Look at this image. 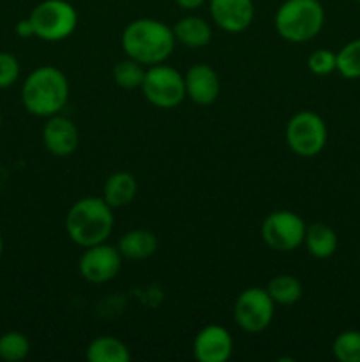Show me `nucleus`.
I'll list each match as a JSON object with an SVG mask.
<instances>
[{
    "mask_svg": "<svg viewBox=\"0 0 360 362\" xmlns=\"http://www.w3.org/2000/svg\"><path fill=\"white\" fill-rule=\"evenodd\" d=\"M88 362H129L131 352L115 336H97L87 346Z\"/></svg>",
    "mask_w": 360,
    "mask_h": 362,
    "instance_id": "nucleus-19",
    "label": "nucleus"
},
{
    "mask_svg": "<svg viewBox=\"0 0 360 362\" xmlns=\"http://www.w3.org/2000/svg\"><path fill=\"white\" fill-rule=\"evenodd\" d=\"M332 354L339 362H360V331H344L332 343Z\"/></svg>",
    "mask_w": 360,
    "mask_h": 362,
    "instance_id": "nucleus-24",
    "label": "nucleus"
},
{
    "mask_svg": "<svg viewBox=\"0 0 360 362\" xmlns=\"http://www.w3.org/2000/svg\"><path fill=\"white\" fill-rule=\"evenodd\" d=\"M275 303L268 296L267 288L251 286L240 292L233 306V318L244 332L258 334L263 332L274 320Z\"/></svg>",
    "mask_w": 360,
    "mask_h": 362,
    "instance_id": "nucleus-8",
    "label": "nucleus"
},
{
    "mask_svg": "<svg viewBox=\"0 0 360 362\" xmlns=\"http://www.w3.org/2000/svg\"><path fill=\"white\" fill-rule=\"evenodd\" d=\"M113 225V209L104 198L97 197H85L74 202L66 216L67 235L83 250L106 243L112 235Z\"/></svg>",
    "mask_w": 360,
    "mask_h": 362,
    "instance_id": "nucleus-3",
    "label": "nucleus"
},
{
    "mask_svg": "<svg viewBox=\"0 0 360 362\" xmlns=\"http://www.w3.org/2000/svg\"><path fill=\"white\" fill-rule=\"evenodd\" d=\"M304 244H306L311 257L318 258V260H325V258H330L337 251L339 239L332 226L325 225V223H313V225L307 226Z\"/></svg>",
    "mask_w": 360,
    "mask_h": 362,
    "instance_id": "nucleus-17",
    "label": "nucleus"
},
{
    "mask_svg": "<svg viewBox=\"0 0 360 362\" xmlns=\"http://www.w3.org/2000/svg\"><path fill=\"white\" fill-rule=\"evenodd\" d=\"M356 2H359V4H360V0H356Z\"/></svg>",
    "mask_w": 360,
    "mask_h": 362,
    "instance_id": "nucleus-31",
    "label": "nucleus"
},
{
    "mask_svg": "<svg viewBox=\"0 0 360 362\" xmlns=\"http://www.w3.org/2000/svg\"><path fill=\"white\" fill-rule=\"evenodd\" d=\"M145 73H147V69L143 67V64L127 57L126 60H120V62L113 67V80H115V83L119 85L120 88L133 90V88L141 87Z\"/></svg>",
    "mask_w": 360,
    "mask_h": 362,
    "instance_id": "nucleus-22",
    "label": "nucleus"
},
{
    "mask_svg": "<svg viewBox=\"0 0 360 362\" xmlns=\"http://www.w3.org/2000/svg\"><path fill=\"white\" fill-rule=\"evenodd\" d=\"M69 101V80L55 66H41L32 71L21 87V103L30 115H59Z\"/></svg>",
    "mask_w": 360,
    "mask_h": 362,
    "instance_id": "nucleus-1",
    "label": "nucleus"
},
{
    "mask_svg": "<svg viewBox=\"0 0 360 362\" xmlns=\"http://www.w3.org/2000/svg\"><path fill=\"white\" fill-rule=\"evenodd\" d=\"M173 28L152 18H138L122 32V48L129 59L143 66L162 64L175 49Z\"/></svg>",
    "mask_w": 360,
    "mask_h": 362,
    "instance_id": "nucleus-2",
    "label": "nucleus"
},
{
    "mask_svg": "<svg viewBox=\"0 0 360 362\" xmlns=\"http://www.w3.org/2000/svg\"><path fill=\"white\" fill-rule=\"evenodd\" d=\"M138 193V182L133 173L115 172L104 180L102 198L112 209H120L129 205Z\"/></svg>",
    "mask_w": 360,
    "mask_h": 362,
    "instance_id": "nucleus-15",
    "label": "nucleus"
},
{
    "mask_svg": "<svg viewBox=\"0 0 360 362\" xmlns=\"http://www.w3.org/2000/svg\"><path fill=\"white\" fill-rule=\"evenodd\" d=\"M122 258L119 247L109 246L106 243L95 244V246L85 247L80 264H78V271L85 281L92 285H104L116 278L122 269Z\"/></svg>",
    "mask_w": 360,
    "mask_h": 362,
    "instance_id": "nucleus-10",
    "label": "nucleus"
},
{
    "mask_svg": "<svg viewBox=\"0 0 360 362\" xmlns=\"http://www.w3.org/2000/svg\"><path fill=\"white\" fill-rule=\"evenodd\" d=\"M325 23L320 0H284L274 16L277 34L288 42H307L316 37Z\"/></svg>",
    "mask_w": 360,
    "mask_h": 362,
    "instance_id": "nucleus-4",
    "label": "nucleus"
},
{
    "mask_svg": "<svg viewBox=\"0 0 360 362\" xmlns=\"http://www.w3.org/2000/svg\"><path fill=\"white\" fill-rule=\"evenodd\" d=\"M193 354L198 362H226L233 354V338L222 325H207L196 334Z\"/></svg>",
    "mask_w": 360,
    "mask_h": 362,
    "instance_id": "nucleus-11",
    "label": "nucleus"
},
{
    "mask_svg": "<svg viewBox=\"0 0 360 362\" xmlns=\"http://www.w3.org/2000/svg\"><path fill=\"white\" fill-rule=\"evenodd\" d=\"M184 81H186V98L200 106L212 105L221 94L219 74L208 64L191 66L184 74Z\"/></svg>",
    "mask_w": 360,
    "mask_h": 362,
    "instance_id": "nucleus-14",
    "label": "nucleus"
},
{
    "mask_svg": "<svg viewBox=\"0 0 360 362\" xmlns=\"http://www.w3.org/2000/svg\"><path fill=\"white\" fill-rule=\"evenodd\" d=\"M267 292L272 297V300L279 306H292V304L299 303L302 299L304 288L302 283L295 276L279 274L268 281Z\"/></svg>",
    "mask_w": 360,
    "mask_h": 362,
    "instance_id": "nucleus-20",
    "label": "nucleus"
},
{
    "mask_svg": "<svg viewBox=\"0 0 360 362\" xmlns=\"http://www.w3.org/2000/svg\"><path fill=\"white\" fill-rule=\"evenodd\" d=\"M208 4L214 23L229 34L247 30L254 20L253 0H208Z\"/></svg>",
    "mask_w": 360,
    "mask_h": 362,
    "instance_id": "nucleus-12",
    "label": "nucleus"
},
{
    "mask_svg": "<svg viewBox=\"0 0 360 362\" xmlns=\"http://www.w3.org/2000/svg\"><path fill=\"white\" fill-rule=\"evenodd\" d=\"M173 34L176 41L187 48H203L210 42L212 27L201 16H186L176 21Z\"/></svg>",
    "mask_w": 360,
    "mask_h": 362,
    "instance_id": "nucleus-18",
    "label": "nucleus"
},
{
    "mask_svg": "<svg viewBox=\"0 0 360 362\" xmlns=\"http://www.w3.org/2000/svg\"><path fill=\"white\" fill-rule=\"evenodd\" d=\"M176 6H180L182 9H187V11H193V9H198V7L203 6L207 0H175Z\"/></svg>",
    "mask_w": 360,
    "mask_h": 362,
    "instance_id": "nucleus-28",
    "label": "nucleus"
},
{
    "mask_svg": "<svg viewBox=\"0 0 360 362\" xmlns=\"http://www.w3.org/2000/svg\"><path fill=\"white\" fill-rule=\"evenodd\" d=\"M42 141L49 154L56 158H67L76 152L80 145V133L73 120L67 117L53 115L48 117L42 127Z\"/></svg>",
    "mask_w": 360,
    "mask_h": 362,
    "instance_id": "nucleus-13",
    "label": "nucleus"
},
{
    "mask_svg": "<svg viewBox=\"0 0 360 362\" xmlns=\"http://www.w3.org/2000/svg\"><path fill=\"white\" fill-rule=\"evenodd\" d=\"M14 30H16V34L20 35V37H23V39L32 37V35H35L34 25H32L30 18H25V20L18 21L16 28H14Z\"/></svg>",
    "mask_w": 360,
    "mask_h": 362,
    "instance_id": "nucleus-27",
    "label": "nucleus"
},
{
    "mask_svg": "<svg viewBox=\"0 0 360 362\" xmlns=\"http://www.w3.org/2000/svg\"><path fill=\"white\" fill-rule=\"evenodd\" d=\"M307 67H309V71L313 74L327 76V74L335 71V53L327 48L316 49V52L311 53L309 59H307Z\"/></svg>",
    "mask_w": 360,
    "mask_h": 362,
    "instance_id": "nucleus-25",
    "label": "nucleus"
},
{
    "mask_svg": "<svg viewBox=\"0 0 360 362\" xmlns=\"http://www.w3.org/2000/svg\"><path fill=\"white\" fill-rule=\"evenodd\" d=\"M286 144L300 158H314L325 148L328 129L325 120L314 112H299L286 124Z\"/></svg>",
    "mask_w": 360,
    "mask_h": 362,
    "instance_id": "nucleus-6",
    "label": "nucleus"
},
{
    "mask_svg": "<svg viewBox=\"0 0 360 362\" xmlns=\"http://www.w3.org/2000/svg\"><path fill=\"white\" fill-rule=\"evenodd\" d=\"M20 78V62L13 53L0 52V88L14 85Z\"/></svg>",
    "mask_w": 360,
    "mask_h": 362,
    "instance_id": "nucleus-26",
    "label": "nucleus"
},
{
    "mask_svg": "<svg viewBox=\"0 0 360 362\" xmlns=\"http://www.w3.org/2000/svg\"><path fill=\"white\" fill-rule=\"evenodd\" d=\"M141 90L150 105L162 110L176 108L186 99V81L184 74L175 67L155 64L145 73Z\"/></svg>",
    "mask_w": 360,
    "mask_h": 362,
    "instance_id": "nucleus-7",
    "label": "nucleus"
},
{
    "mask_svg": "<svg viewBox=\"0 0 360 362\" xmlns=\"http://www.w3.org/2000/svg\"><path fill=\"white\" fill-rule=\"evenodd\" d=\"M307 225L292 211H275L265 218L261 225V239L270 250L289 253L304 244Z\"/></svg>",
    "mask_w": 360,
    "mask_h": 362,
    "instance_id": "nucleus-9",
    "label": "nucleus"
},
{
    "mask_svg": "<svg viewBox=\"0 0 360 362\" xmlns=\"http://www.w3.org/2000/svg\"><path fill=\"white\" fill-rule=\"evenodd\" d=\"M2 255H4V239L2 235H0V258H2Z\"/></svg>",
    "mask_w": 360,
    "mask_h": 362,
    "instance_id": "nucleus-29",
    "label": "nucleus"
},
{
    "mask_svg": "<svg viewBox=\"0 0 360 362\" xmlns=\"http://www.w3.org/2000/svg\"><path fill=\"white\" fill-rule=\"evenodd\" d=\"M30 354V341L23 332L9 331L0 336V359L20 362Z\"/></svg>",
    "mask_w": 360,
    "mask_h": 362,
    "instance_id": "nucleus-23",
    "label": "nucleus"
},
{
    "mask_svg": "<svg viewBox=\"0 0 360 362\" xmlns=\"http://www.w3.org/2000/svg\"><path fill=\"white\" fill-rule=\"evenodd\" d=\"M0 126H2V113H0Z\"/></svg>",
    "mask_w": 360,
    "mask_h": 362,
    "instance_id": "nucleus-30",
    "label": "nucleus"
},
{
    "mask_svg": "<svg viewBox=\"0 0 360 362\" xmlns=\"http://www.w3.org/2000/svg\"><path fill=\"white\" fill-rule=\"evenodd\" d=\"M28 18L34 25L35 37L48 42L71 37L78 27V11L67 0H42Z\"/></svg>",
    "mask_w": 360,
    "mask_h": 362,
    "instance_id": "nucleus-5",
    "label": "nucleus"
},
{
    "mask_svg": "<svg viewBox=\"0 0 360 362\" xmlns=\"http://www.w3.org/2000/svg\"><path fill=\"white\" fill-rule=\"evenodd\" d=\"M335 71L346 80L360 78V37L353 39L335 53Z\"/></svg>",
    "mask_w": 360,
    "mask_h": 362,
    "instance_id": "nucleus-21",
    "label": "nucleus"
},
{
    "mask_svg": "<svg viewBox=\"0 0 360 362\" xmlns=\"http://www.w3.org/2000/svg\"><path fill=\"white\" fill-rule=\"evenodd\" d=\"M119 251L129 260H147L157 251V237L145 228L129 230L119 240Z\"/></svg>",
    "mask_w": 360,
    "mask_h": 362,
    "instance_id": "nucleus-16",
    "label": "nucleus"
}]
</instances>
